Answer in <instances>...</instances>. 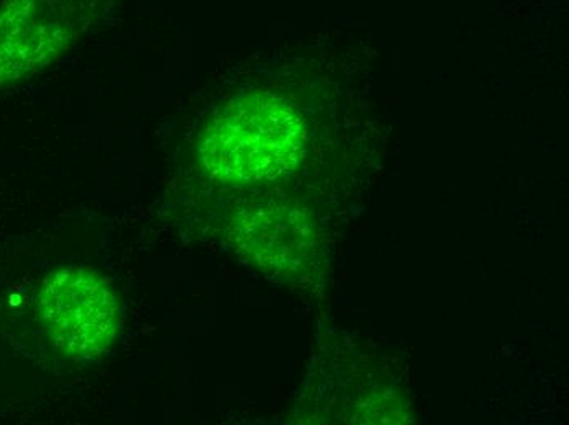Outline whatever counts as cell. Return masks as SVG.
Segmentation results:
<instances>
[{
	"label": "cell",
	"mask_w": 569,
	"mask_h": 425,
	"mask_svg": "<svg viewBox=\"0 0 569 425\" xmlns=\"http://www.w3.org/2000/svg\"><path fill=\"white\" fill-rule=\"evenodd\" d=\"M305 138L300 113L283 97L242 93L204 130L201 165L211 178L231 185L273 181L297 168Z\"/></svg>",
	"instance_id": "6da1fadb"
},
{
	"label": "cell",
	"mask_w": 569,
	"mask_h": 425,
	"mask_svg": "<svg viewBox=\"0 0 569 425\" xmlns=\"http://www.w3.org/2000/svg\"><path fill=\"white\" fill-rule=\"evenodd\" d=\"M102 9L103 0H2L0 89L53 64Z\"/></svg>",
	"instance_id": "7a4b0ae2"
},
{
	"label": "cell",
	"mask_w": 569,
	"mask_h": 425,
	"mask_svg": "<svg viewBox=\"0 0 569 425\" xmlns=\"http://www.w3.org/2000/svg\"><path fill=\"white\" fill-rule=\"evenodd\" d=\"M38 313L54 347L74 361L106 354L120 327L113 293L86 269L66 267L48 276L38 293Z\"/></svg>",
	"instance_id": "3957f363"
},
{
	"label": "cell",
	"mask_w": 569,
	"mask_h": 425,
	"mask_svg": "<svg viewBox=\"0 0 569 425\" xmlns=\"http://www.w3.org/2000/svg\"><path fill=\"white\" fill-rule=\"evenodd\" d=\"M238 251L270 274H291L310 257V221L283 205L259 206L242 214L232 231Z\"/></svg>",
	"instance_id": "277c9868"
}]
</instances>
